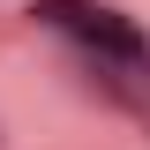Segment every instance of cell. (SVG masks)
<instances>
[{"mask_svg": "<svg viewBox=\"0 0 150 150\" xmlns=\"http://www.w3.org/2000/svg\"><path fill=\"white\" fill-rule=\"evenodd\" d=\"M38 15L53 23V30H68L75 45H90L98 60H120V68H150V38L135 30L120 8H98V0H45Z\"/></svg>", "mask_w": 150, "mask_h": 150, "instance_id": "obj_1", "label": "cell"}]
</instances>
